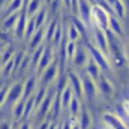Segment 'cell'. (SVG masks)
<instances>
[{"mask_svg":"<svg viewBox=\"0 0 129 129\" xmlns=\"http://www.w3.org/2000/svg\"><path fill=\"white\" fill-rule=\"evenodd\" d=\"M26 24H27V14H26V11H23L18 15V20L15 23V35H17V38H23L24 36Z\"/></svg>","mask_w":129,"mask_h":129,"instance_id":"cell-14","label":"cell"},{"mask_svg":"<svg viewBox=\"0 0 129 129\" xmlns=\"http://www.w3.org/2000/svg\"><path fill=\"white\" fill-rule=\"evenodd\" d=\"M101 68L98 66L90 57H89V60H87V63L84 64V74L87 75V77H90L93 81H98L99 80V77H101Z\"/></svg>","mask_w":129,"mask_h":129,"instance_id":"cell-11","label":"cell"},{"mask_svg":"<svg viewBox=\"0 0 129 129\" xmlns=\"http://www.w3.org/2000/svg\"><path fill=\"white\" fill-rule=\"evenodd\" d=\"M18 15H20V14H17V12L11 14V17H8V18H6V21H5L3 27H5V29H11V27H15V23H17V20H18Z\"/></svg>","mask_w":129,"mask_h":129,"instance_id":"cell-27","label":"cell"},{"mask_svg":"<svg viewBox=\"0 0 129 129\" xmlns=\"http://www.w3.org/2000/svg\"><path fill=\"white\" fill-rule=\"evenodd\" d=\"M128 129H129V126H128Z\"/></svg>","mask_w":129,"mask_h":129,"instance_id":"cell-38","label":"cell"},{"mask_svg":"<svg viewBox=\"0 0 129 129\" xmlns=\"http://www.w3.org/2000/svg\"><path fill=\"white\" fill-rule=\"evenodd\" d=\"M56 129H62V126H60V125H59V126H56Z\"/></svg>","mask_w":129,"mask_h":129,"instance_id":"cell-37","label":"cell"},{"mask_svg":"<svg viewBox=\"0 0 129 129\" xmlns=\"http://www.w3.org/2000/svg\"><path fill=\"white\" fill-rule=\"evenodd\" d=\"M57 24H59V20H57V18H53V20L47 24V27H45V36H44V39H45L48 44L53 41V36H54L56 29H57Z\"/></svg>","mask_w":129,"mask_h":129,"instance_id":"cell-18","label":"cell"},{"mask_svg":"<svg viewBox=\"0 0 129 129\" xmlns=\"http://www.w3.org/2000/svg\"><path fill=\"white\" fill-rule=\"evenodd\" d=\"M56 77H57V62H56V60H53L51 63L44 69L42 80H44V83H50V81L56 80Z\"/></svg>","mask_w":129,"mask_h":129,"instance_id":"cell-13","label":"cell"},{"mask_svg":"<svg viewBox=\"0 0 129 129\" xmlns=\"http://www.w3.org/2000/svg\"><path fill=\"white\" fill-rule=\"evenodd\" d=\"M84 47H86V50H87V53H89V57L101 68V71H111V63H110L108 57H107L105 54H102L89 39L86 41Z\"/></svg>","mask_w":129,"mask_h":129,"instance_id":"cell-2","label":"cell"},{"mask_svg":"<svg viewBox=\"0 0 129 129\" xmlns=\"http://www.w3.org/2000/svg\"><path fill=\"white\" fill-rule=\"evenodd\" d=\"M105 35H107V41H108L110 63H114L117 68H125L128 64V59H126V53H125L120 38L116 36L114 33H111L110 30H105Z\"/></svg>","mask_w":129,"mask_h":129,"instance_id":"cell-1","label":"cell"},{"mask_svg":"<svg viewBox=\"0 0 129 129\" xmlns=\"http://www.w3.org/2000/svg\"><path fill=\"white\" fill-rule=\"evenodd\" d=\"M92 44L96 47L102 54H105L108 57V41H107L105 30H102V29L92 30Z\"/></svg>","mask_w":129,"mask_h":129,"instance_id":"cell-5","label":"cell"},{"mask_svg":"<svg viewBox=\"0 0 129 129\" xmlns=\"http://www.w3.org/2000/svg\"><path fill=\"white\" fill-rule=\"evenodd\" d=\"M71 23L75 26V29L80 32V35H81V36H86V35H87V32H89V30H87L86 24H84V23H83V21H81L77 15H72V17H71Z\"/></svg>","mask_w":129,"mask_h":129,"instance_id":"cell-25","label":"cell"},{"mask_svg":"<svg viewBox=\"0 0 129 129\" xmlns=\"http://www.w3.org/2000/svg\"><path fill=\"white\" fill-rule=\"evenodd\" d=\"M51 2H53V0H45V3H47V5H50Z\"/></svg>","mask_w":129,"mask_h":129,"instance_id":"cell-34","label":"cell"},{"mask_svg":"<svg viewBox=\"0 0 129 129\" xmlns=\"http://www.w3.org/2000/svg\"><path fill=\"white\" fill-rule=\"evenodd\" d=\"M77 125L80 129H92V116L86 107L81 105V110L77 116Z\"/></svg>","mask_w":129,"mask_h":129,"instance_id":"cell-10","label":"cell"},{"mask_svg":"<svg viewBox=\"0 0 129 129\" xmlns=\"http://www.w3.org/2000/svg\"><path fill=\"white\" fill-rule=\"evenodd\" d=\"M53 59H54V53H53V48L48 45V47L44 48V53H42V56H41V59L38 62V69L39 71H44L48 64L53 62Z\"/></svg>","mask_w":129,"mask_h":129,"instance_id":"cell-12","label":"cell"},{"mask_svg":"<svg viewBox=\"0 0 129 129\" xmlns=\"http://www.w3.org/2000/svg\"><path fill=\"white\" fill-rule=\"evenodd\" d=\"M36 30H38V29H36V24H35L33 17H29V18H27V24H26V30H24V36H26L27 39H30Z\"/></svg>","mask_w":129,"mask_h":129,"instance_id":"cell-26","label":"cell"},{"mask_svg":"<svg viewBox=\"0 0 129 129\" xmlns=\"http://www.w3.org/2000/svg\"><path fill=\"white\" fill-rule=\"evenodd\" d=\"M122 105H123V108L126 110V113L129 114V99L128 101H125V102H122Z\"/></svg>","mask_w":129,"mask_h":129,"instance_id":"cell-31","label":"cell"},{"mask_svg":"<svg viewBox=\"0 0 129 129\" xmlns=\"http://www.w3.org/2000/svg\"><path fill=\"white\" fill-rule=\"evenodd\" d=\"M50 110H51V119H53V120L57 119V116L60 114V110H62V102H60L59 93L53 98V104H51V108H50Z\"/></svg>","mask_w":129,"mask_h":129,"instance_id":"cell-24","label":"cell"},{"mask_svg":"<svg viewBox=\"0 0 129 129\" xmlns=\"http://www.w3.org/2000/svg\"><path fill=\"white\" fill-rule=\"evenodd\" d=\"M33 20H35L36 29L44 27V26H45V20H47V9H45V8H41V9L33 15Z\"/></svg>","mask_w":129,"mask_h":129,"instance_id":"cell-22","label":"cell"},{"mask_svg":"<svg viewBox=\"0 0 129 129\" xmlns=\"http://www.w3.org/2000/svg\"><path fill=\"white\" fill-rule=\"evenodd\" d=\"M111 8H113V12H114V15H116V17H117L120 21L126 18V6H125L123 0H116V2L111 5Z\"/></svg>","mask_w":129,"mask_h":129,"instance_id":"cell-16","label":"cell"},{"mask_svg":"<svg viewBox=\"0 0 129 129\" xmlns=\"http://www.w3.org/2000/svg\"><path fill=\"white\" fill-rule=\"evenodd\" d=\"M68 110H69V116L77 119V116H78V113H80V110H81V101L74 96L72 99H71V102H69Z\"/></svg>","mask_w":129,"mask_h":129,"instance_id":"cell-23","label":"cell"},{"mask_svg":"<svg viewBox=\"0 0 129 129\" xmlns=\"http://www.w3.org/2000/svg\"><path fill=\"white\" fill-rule=\"evenodd\" d=\"M23 129H29V125H24V126H23Z\"/></svg>","mask_w":129,"mask_h":129,"instance_id":"cell-36","label":"cell"},{"mask_svg":"<svg viewBox=\"0 0 129 129\" xmlns=\"http://www.w3.org/2000/svg\"><path fill=\"white\" fill-rule=\"evenodd\" d=\"M59 96H60V102H62V108L64 110H68V107H69V102H71V99L74 98V93H72V89L69 87V84L64 87L63 90L59 93Z\"/></svg>","mask_w":129,"mask_h":129,"instance_id":"cell-17","label":"cell"},{"mask_svg":"<svg viewBox=\"0 0 129 129\" xmlns=\"http://www.w3.org/2000/svg\"><path fill=\"white\" fill-rule=\"evenodd\" d=\"M75 50H77V42L68 41L66 42V56H68V60H72V57L75 54Z\"/></svg>","mask_w":129,"mask_h":129,"instance_id":"cell-28","label":"cell"},{"mask_svg":"<svg viewBox=\"0 0 129 129\" xmlns=\"http://www.w3.org/2000/svg\"><path fill=\"white\" fill-rule=\"evenodd\" d=\"M108 30H110L111 33H114L116 36H119V38L123 35V27H122V23H120V20H119L116 15H110Z\"/></svg>","mask_w":129,"mask_h":129,"instance_id":"cell-15","label":"cell"},{"mask_svg":"<svg viewBox=\"0 0 129 129\" xmlns=\"http://www.w3.org/2000/svg\"><path fill=\"white\" fill-rule=\"evenodd\" d=\"M87 60H89V53H87V50H86V47H80V45H77V50H75V54H74V57H72V63L75 68H84V64L87 63Z\"/></svg>","mask_w":129,"mask_h":129,"instance_id":"cell-9","label":"cell"},{"mask_svg":"<svg viewBox=\"0 0 129 129\" xmlns=\"http://www.w3.org/2000/svg\"><path fill=\"white\" fill-rule=\"evenodd\" d=\"M33 83H35V78H33V77H30V78H29V81H27V86H26V87H27V89H26V95H29V93L32 92Z\"/></svg>","mask_w":129,"mask_h":129,"instance_id":"cell-30","label":"cell"},{"mask_svg":"<svg viewBox=\"0 0 129 129\" xmlns=\"http://www.w3.org/2000/svg\"><path fill=\"white\" fill-rule=\"evenodd\" d=\"M108 23H110V14L99 8L98 5L92 6V30L95 29H102L108 30Z\"/></svg>","mask_w":129,"mask_h":129,"instance_id":"cell-3","label":"cell"},{"mask_svg":"<svg viewBox=\"0 0 129 129\" xmlns=\"http://www.w3.org/2000/svg\"><path fill=\"white\" fill-rule=\"evenodd\" d=\"M96 87H98V93H99L101 96L107 98V99L114 95V87H113V84H111L105 77H99Z\"/></svg>","mask_w":129,"mask_h":129,"instance_id":"cell-8","label":"cell"},{"mask_svg":"<svg viewBox=\"0 0 129 129\" xmlns=\"http://www.w3.org/2000/svg\"><path fill=\"white\" fill-rule=\"evenodd\" d=\"M66 75H68V84H69V87L72 89L74 96L81 101L84 96H83V83H81L80 75H78V74H75L74 71H69Z\"/></svg>","mask_w":129,"mask_h":129,"instance_id":"cell-6","label":"cell"},{"mask_svg":"<svg viewBox=\"0 0 129 129\" xmlns=\"http://www.w3.org/2000/svg\"><path fill=\"white\" fill-rule=\"evenodd\" d=\"M42 8V0H29L26 3V14L27 17H33Z\"/></svg>","mask_w":129,"mask_h":129,"instance_id":"cell-21","label":"cell"},{"mask_svg":"<svg viewBox=\"0 0 129 129\" xmlns=\"http://www.w3.org/2000/svg\"><path fill=\"white\" fill-rule=\"evenodd\" d=\"M102 123L105 125V129H128V126L114 114V113H105L102 116Z\"/></svg>","mask_w":129,"mask_h":129,"instance_id":"cell-7","label":"cell"},{"mask_svg":"<svg viewBox=\"0 0 129 129\" xmlns=\"http://www.w3.org/2000/svg\"><path fill=\"white\" fill-rule=\"evenodd\" d=\"M44 36H45V27H41V29H38L36 32L33 33V36L30 38V48L32 50H36L41 45Z\"/></svg>","mask_w":129,"mask_h":129,"instance_id":"cell-19","label":"cell"},{"mask_svg":"<svg viewBox=\"0 0 129 129\" xmlns=\"http://www.w3.org/2000/svg\"><path fill=\"white\" fill-rule=\"evenodd\" d=\"M80 78H81V83H83V96L86 98L89 102L96 101V96L99 95L98 93V87H96V81H93L86 74L80 75Z\"/></svg>","mask_w":129,"mask_h":129,"instance_id":"cell-4","label":"cell"},{"mask_svg":"<svg viewBox=\"0 0 129 129\" xmlns=\"http://www.w3.org/2000/svg\"><path fill=\"white\" fill-rule=\"evenodd\" d=\"M72 129H80V128H78V125H74V126H72Z\"/></svg>","mask_w":129,"mask_h":129,"instance_id":"cell-33","label":"cell"},{"mask_svg":"<svg viewBox=\"0 0 129 129\" xmlns=\"http://www.w3.org/2000/svg\"><path fill=\"white\" fill-rule=\"evenodd\" d=\"M64 33H66L68 41H71V42H78V39L81 38L80 32L75 29V26L72 23H69L68 26H64Z\"/></svg>","mask_w":129,"mask_h":129,"instance_id":"cell-20","label":"cell"},{"mask_svg":"<svg viewBox=\"0 0 129 129\" xmlns=\"http://www.w3.org/2000/svg\"><path fill=\"white\" fill-rule=\"evenodd\" d=\"M123 3H125V6H129V0H123Z\"/></svg>","mask_w":129,"mask_h":129,"instance_id":"cell-32","label":"cell"},{"mask_svg":"<svg viewBox=\"0 0 129 129\" xmlns=\"http://www.w3.org/2000/svg\"><path fill=\"white\" fill-rule=\"evenodd\" d=\"M23 2L24 0H11V3H9V12L14 14L17 11H20V8L23 6Z\"/></svg>","mask_w":129,"mask_h":129,"instance_id":"cell-29","label":"cell"},{"mask_svg":"<svg viewBox=\"0 0 129 129\" xmlns=\"http://www.w3.org/2000/svg\"><path fill=\"white\" fill-rule=\"evenodd\" d=\"M89 3H92V5H95V0H87Z\"/></svg>","mask_w":129,"mask_h":129,"instance_id":"cell-35","label":"cell"}]
</instances>
